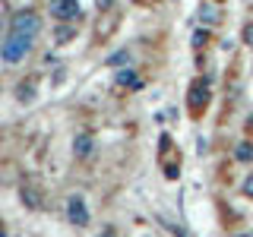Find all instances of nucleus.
<instances>
[{"label":"nucleus","instance_id":"f257e3e1","mask_svg":"<svg viewBox=\"0 0 253 237\" xmlns=\"http://www.w3.org/2000/svg\"><path fill=\"white\" fill-rule=\"evenodd\" d=\"M38 32H42V19H38V13L32 10H22L13 16L10 22V35H19V38H29V41H35Z\"/></svg>","mask_w":253,"mask_h":237},{"label":"nucleus","instance_id":"f03ea898","mask_svg":"<svg viewBox=\"0 0 253 237\" xmlns=\"http://www.w3.org/2000/svg\"><path fill=\"white\" fill-rule=\"evenodd\" d=\"M29 51H32V41H29V38H19V35H6V41L0 44V57H3L6 63L26 60Z\"/></svg>","mask_w":253,"mask_h":237},{"label":"nucleus","instance_id":"7ed1b4c3","mask_svg":"<svg viewBox=\"0 0 253 237\" xmlns=\"http://www.w3.org/2000/svg\"><path fill=\"white\" fill-rule=\"evenodd\" d=\"M51 16L60 22H76L79 19V3L76 0H51Z\"/></svg>","mask_w":253,"mask_h":237},{"label":"nucleus","instance_id":"20e7f679","mask_svg":"<svg viewBox=\"0 0 253 237\" xmlns=\"http://www.w3.org/2000/svg\"><path fill=\"white\" fill-rule=\"evenodd\" d=\"M67 218L73 221L76 228H85V225H89V209H85L83 196H70V202H67Z\"/></svg>","mask_w":253,"mask_h":237},{"label":"nucleus","instance_id":"39448f33","mask_svg":"<svg viewBox=\"0 0 253 237\" xmlns=\"http://www.w3.org/2000/svg\"><path fill=\"white\" fill-rule=\"evenodd\" d=\"M92 146H95V139L89 136V133H79V136L73 139V152H76V158H85L92 152Z\"/></svg>","mask_w":253,"mask_h":237},{"label":"nucleus","instance_id":"423d86ee","mask_svg":"<svg viewBox=\"0 0 253 237\" xmlns=\"http://www.w3.org/2000/svg\"><path fill=\"white\" fill-rule=\"evenodd\" d=\"M206 101H209V89H206V82H196L193 85V95H190V105L200 111V105L206 108Z\"/></svg>","mask_w":253,"mask_h":237},{"label":"nucleus","instance_id":"0eeeda50","mask_svg":"<svg viewBox=\"0 0 253 237\" xmlns=\"http://www.w3.org/2000/svg\"><path fill=\"white\" fill-rule=\"evenodd\" d=\"M117 85H130V89H139V76L136 73H133V70L130 67H126V70H117Z\"/></svg>","mask_w":253,"mask_h":237},{"label":"nucleus","instance_id":"6e6552de","mask_svg":"<svg viewBox=\"0 0 253 237\" xmlns=\"http://www.w3.org/2000/svg\"><path fill=\"white\" fill-rule=\"evenodd\" d=\"M16 98H19V101H32V98H35V82H19Z\"/></svg>","mask_w":253,"mask_h":237},{"label":"nucleus","instance_id":"1a4fd4ad","mask_svg":"<svg viewBox=\"0 0 253 237\" xmlns=\"http://www.w3.org/2000/svg\"><path fill=\"white\" fill-rule=\"evenodd\" d=\"M237 158H241V161H253V146L250 142H241V146H237V152H234Z\"/></svg>","mask_w":253,"mask_h":237},{"label":"nucleus","instance_id":"9d476101","mask_svg":"<svg viewBox=\"0 0 253 237\" xmlns=\"http://www.w3.org/2000/svg\"><path fill=\"white\" fill-rule=\"evenodd\" d=\"M200 16H203L206 22H218V16H215V10H212V6H203V10H200Z\"/></svg>","mask_w":253,"mask_h":237},{"label":"nucleus","instance_id":"9b49d317","mask_svg":"<svg viewBox=\"0 0 253 237\" xmlns=\"http://www.w3.org/2000/svg\"><path fill=\"white\" fill-rule=\"evenodd\" d=\"M162 225H165V228H168V231H171L174 237H187V234H184V231H180V228H177V225H171V221H168V218H162Z\"/></svg>","mask_w":253,"mask_h":237},{"label":"nucleus","instance_id":"f8f14e48","mask_svg":"<svg viewBox=\"0 0 253 237\" xmlns=\"http://www.w3.org/2000/svg\"><path fill=\"white\" fill-rule=\"evenodd\" d=\"M70 38H73V29H60V32H57V41H60V44H67Z\"/></svg>","mask_w":253,"mask_h":237},{"label":"nucleus","instance_id":"ddd939ff","mask_svg":"<svg viewBox=\"0 0 253 237\" xmlns=\"http://www.w3.org/2000/svg\"><path fill=\"white\" fill-rule=\"evenodd\" d=\"M244 193H247V196H250V199H253V174H250V177H247V180H244Z\"/></svg>","mask_w":253,"mask_h":237},{"label":"nucleus","instance_id":"4468645a","mask_svg":"<svg viewBox=\"0 0 253 237\" xmlns=\"http://www.w3.org/2000/svg\"><path fill=\"white\" fill-rule=\"evenodd\" d=\"M244 41H247V44L253 47V22H250V26H247V29H244Z\"/></svg>","mask_w":253,"mask_h":237},{"label":"nucleus","instance_id":"2eb2a0df","mask_svg":"<svg viewBox=\"0 0 253 237\" xmlns=\"http://www.w3.org/2000/svg\"><path fill=\"white\" fill-rule=\"evenodd\" d=\"M98 6H101V10H108V6H111V0H98Z\"/></svg>","mask_w":253,"mask_h":237},{"label":"nucleus","instance_id":"dca6fc26","mask_svg":"<svg viewBox=\"0 0 253 237\" xmlns=\"http://www.w3.org/2000/svg\"><path fill=\"white\" fill-rule=\"evenodd\" d=\"M98 237H114V231H111V228H108V231H105V234H98Z\"/></svg>","mask_w":253,"mask_h":237},{"label":"nucleus","instance_id":"f3484780","mask_svg":"<svg viewBox=\"0 0 253 237\" xmlns=\"http://www.w3.org/2000/svg\"><path fill=\"white\" fill-rule=\"evenodd\" d=\"M231 237H253V234H247V231H241V234H231Z\"/></svg>","mask_w":253,"mask_h":237},{"label":"nucleus","instance_id":"a211bd4d","mask_svg":"<svg viewBox=\"0 0 253 237\" xmlns=\"http://www.w3.org/2000/svg\"><path fill=\"white\" fill-rule=\"evenodd\" d=\"M0 237H6V231H3V228H0Z\"/></svg>","mask_w":253,"mask_h":237}]
</instances>
